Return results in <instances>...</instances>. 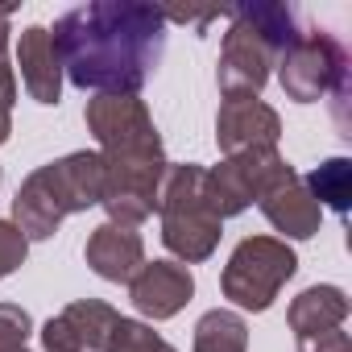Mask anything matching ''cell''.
I'll return each mask as SVG.
<instances>
[{"label": "cell", "mask_w": 352, "mask_h": 352, "mask_svg": "<svg viewBox=\"0 0 352 352\" xmlns=\"http://www.w3.org/2000/svg\"><path fill=\"white\" fill-rule=\"evenodd\" d=\"M30 257V241L25 232L13 224V220H0V282H5L9 274H17Z\"/></svg>", "instance_id": "obj_19"}, {"label": "cell", "mask_w": 352, "mask_h": 352, "mask_svg": "<svg viewBox=\"0 0 352 352\" xmlns=\"http://www.w3.org/2000/svg\"><path fill=\"white\" fill-rule=\"evenodd\" d=\"M104 352H179L174 344H166L145 319H116L112 336H108V348Z\"/></svg>", "instance_id": "obj_17"}, {"label": "cell", "mask_w": 352, "mask_h": 352, "mask_svg": "<svg viewBox=\"0 0 352 352\" xmlns=\"http://www.w3.org/2000/svg\"><path fill=\"white\" fill-rule=\"evenodd\" d=\"M83 261L91 265L96 278L104 282H133V274L145 265V241L137 228H124V224H100L91 228L87 245H83Z\"/></svg>", "instance_id": "obj_13"}, {"label": "cell", "mask_w": 352, "mask_h": 352, "mask_svg": "<svg viewBox=\"0 0 352 352\" xmlns=\"http://www.w3.org/2000/svg\"><path fill=\"white\" fill-rule=\"evenodd\" d=\"M63 75L96 96H137L166 54V13L141 0H91L50 30Z\"/></svg>", "instance_id": "obj_1"}, {"label": "cell", "mask_w": 352, "mask_h": 352, "mask_svg": "<svg viewBox=\"0 0 352 352\" xmlns=\"http://www.w3.org/2000/svg\"><path fill=\"white\" fill-rule=\"evenodd\" d=\"M257 208H261V216L282 232V241H286V236H290V241H311V236L319 232V224H323V208L311 199L302 174H298L290 162L261 187Z\"/></svg>", "instance_id": "obj_9"}, {"label": "cell", "mask_w": 352, "mask_h": 352, "mask_svg": "<svg viewBox=\"0 0 352 352\" xmlns=\"http://www.w3.org/2000/svg\"><path fill=\"white\" fill-rule=\"evenodd\" d=\"M298 352H352V340H348V331L331 327V331H319V336H302Z\"/></svg>", "instance_id": "obj_21"}, {"label": "cell", "mask_w": 352, "mask_h": 352, "mask_svg": "<svg viewBox=\"0 0 352 352\" xmlns=\"http://www.w3.org/2000/svg\"><path fill=\"white\" fill-rule=\"evenodd\" d=\"M278 83L286 100L294 104H315V100H336V120L344 129V100L352 91V63L348 50L331 30H302L278 58Z\"/></svg>", "instance_id": "obj_6"}, {"label": "cell", "mask_w": 352, "mask_h": 352, "mask_svg": "<svg viewBox=\"0 0 352 352\" xmlns=\"http://www.w3.org/2000/svg\"><path fill=\"white\" fill-rule=\"evenodd\" d=\"M286 166V157L278 149H249V153H232L220 166L208 170V199L216 208L220 220L241 216L257 204L261 187Z\"/></svg>", "instance_id": "obj_8"}, {"label": "cell", "mask_w": 352, "mask_h": 352, "mask_svg": "<svg viewBox=\"0 0 352 352\" xmlns=\"http://www.w3.org/2000/svg\"><path fill=\"white\" fill-rule=\"evenodd\" d=\"M195 294V278L187 265L179 261H145L133 282H129V298L137 307V315L162 323V319H174Z\"/></svg>", "instance_id": "obj_12"}, {"label": "cell", "mask_w": 352, "mask_h": 352, "mask_svg": "<svg viewBox=\"0 0 352 352\" xmlns=\"http://www.w3.org/2000/svg\"><path fill=\"white\" fill-rule=\"evenodd\" d=\"M87 133L104 157V199L108 224L137 228L157 212V191L166 179L162 133L141 96H96L87 100Z\"/></svg>", "instance_id": "obj_2"}, {"label": "cell", "mask_w": 352, "mask_h": 352, "mask_svg": "<svg viewBox=\"0 0 352 352\" xmlns=\"http://www.w3.org/2000/svg\"><path fill=\"white\" fill-rule=\"evenodd\" d=\"M13 137V112L9 108H0V145H5Z\"/></svg>", "instance_id": "obj_22"}, {"label": "cell", "mask_w": 352, "mask_h": 352, "mask_svg": "<svg viewBox=\"0 0 352 352\" xmlns=\"http://www.w3.org/2000/svg\"><path fill=\"white\" fill-rule=\"evenodd\" d=\"M302 183L319 208L348 216V204H352V162L348 157H323L311 174H302Z\"/></svg>", "instance_id": "obj_16"}, {"label": "cell", "mask_w": 352, "mask_h": 352, "mask_svg": "<svg viewBox=\"0 0 352 352\" xmlns=\"http://www.w3.org/2000/svg\"><path fill=\"white\" fill-rule=\"evenodd\" d=\"M157 220H162V245L174 253L179 265H199L220 249L224 220L208 199V166L195 162L166 166L157 191Z\"/></svg>", "instance_id": "obj_5"}, {"label": "cell", "mask_w": 352, "mask_h": 352, "mask_svg": "<svg viewBox=\"0 0 352 352\" xmlns=\"http://www.w3.org/2000/svg\"><path fill=\"white\" fill-rule=\"evenodd\" d=\"M282 141V116L261 96H236L224 100L216 112V145L224 157L249 153V149H278Z\"/></svg>", "instance_id": "obj_10"}, {"label": "cell", "mask_w": 352, "mask_h": 352, "mask_svg": "<svg viewBox=\"0 0 352 352\" xmlns=\"http://www.w3.org/2000/svg\"><path fill=\"white\" fill-rule=\"evenodd\" d=\"M17 104V71L9 67V9H0V108Z\"/></svg>", "instance_id": "obj_20"}, {"label": "cell", "mask_w": 352, "mask_h": 352, "mask_svg": "<svg viewBox=\"0 0 352 352\" xmlns=\"http://www.w3.org/2000/svg\"><path fill=\"white\" fill-rule=\"evenodd\" d=\"M294 270L298 257L282 236H245L220 274V290L232 307L261 315L274 307V298L294 278Z\"/></svg>", "instance_id": "obj_7"}, {"label": "cell", "mask_w": 352, "mask_h": 352, "mask_svg": "<svg viewBox=\"0 0 352 352\" xmlns=\"http://www.w3.org/2000/svg\"><path fill=\"white\" fill-rule=\"evenodd\" d=\"M17 67H21V83L30 91V100L54 108L63 100V63L54 50V38L46 25H30L17 42Z\"/></svg>", "instance_id": "obj_14"}, {"label": "cell", "mask_w": 352, "mask_h": 352, "mask_svg": "<svg viewBox=\"0 0 352 352\" xmlns=\"http://www.w3.org/2000/svg\"><path fill=\"white\" fill-rule=\"evenodd\" d=\"M228 34L220 46V63H216V83L224 100L236 96H261V87L270 83L282 50L302 34L298 9L294 5H278V0H253V5H236L228 9Z\"/></svg>", "instance_id": "obj_3"}, {"label": "cell", "mask_w": 352, "mask_h": 352, "mask_svg": "<svg viewBox=\"0 0 352 352\" xmlns=\"http://www.w3.org/2000/svg\"><path fill=\"white\" fill-rule=\"evenodd\" d=\"M34 319L17 302H0V352H30Z\"/></svg>", "instance_id": "obj_18"}, {"label": "cell", "mask_w": 352, "mask_h": 352, "mask_svg": "<svg viewBox=\"0 0 352 352\" xmlns=\"http://www.w3.org/2000/svg\"><path fill=\"white\" fill-rule=\"evenodd\" d=\"M344 319H348V294L340 286H327V282L307 286L298 298H290V311H286V323H290L294 340L344 327Z\"/></svg>", "instance_id": "obj_15"}, {"label": "cell", "mask_w": 352, "mask_h": 352, "mask_svg": "<svg viewBox=\"0 0 352 352\" xmlns=\"http://www.w3.org/2000/svg\"><path fill=\"white\" fill-rule=\"evenodd\" d=\"M100 199H104V157L96 149H75L67 157L38 166L17 187L13 224L25 232V241H50L67 216L87 212Z\"/></svg>", "instance_id": "obj_4"}, {"label": "cell", "mask_w": 352, "mask_h": 352, "mask_svg": "<svg viewBox=\"0 0 352 352\" xmlns=\"http://www.w3.org/2000/svg\"><path fill=\"white\" fill-rule=\"evenodd\" d=\"M116 319H120L116 307H108L100 298H79V302L63 307L54 319H46L42 348L46 352H104Z\"/></svg>", "instance_id": "obj_11"}]
</instances>
